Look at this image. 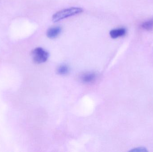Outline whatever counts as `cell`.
<instances>
[{
	"instance_id": "277c9868",
	"label": "cell",
	"mask_w": 153,
	"mask_h": 152,
	"mask_svg": "<svg viewBox=\"0 0 153 152\" xmlns=\"http://www.w3.org/2000/svg\"><path fill=\"white\" fill-rule=\"evenodd\" d=\"M126 33V29L124 28H120L115 29H112L110 32V35L111 38L113 39L118 38L119 37L123 36Z\"/></svg>"
},
{
	"instance_id": "6da1fadb",
	"label": "cell",
	"mask_w": 153,
	"mask_h": 152,
	"mask_svg": "<svg viewBox=\"0 0 153 152\" xmlns=\"http://www.w3.org/2000/svg\"><path fill=\"white\" fill-rule=\"evenodd\" d=\"M83 10L79 7H71L59 11L53 15L52 20L56 22L74 16L82 12Z\"/></svg>"
},
{
	"instance_id": "7a4b0ae2",
	"label": "cell",
	"mask_w": 153,
	"mask_h": 152,
	"mask_svg": "<svg viewBox=\"0 0 153 152\" xmlns=\"http://www.w3.org/2000/svg\"><path fill=\"white\" fill-rule=\"evenodd\" d=\"M32 54L33 60L38 64L45 62L49 56L48 53L41 47H37L34 49L32 51Z\"/></svg>"
},
{
	"instance_id": "5b68a950",
	"label": "cell",
	"mask_w": 153,
	"mask_h": 152,
	"mask_svg": "<svg viewBox=\"0 0 153 152\" xmlns=\"http://www.w3.org/2000/svg\"><path fill=\"white\" fill-rule=\"evenodd\" d=\"M62 28L60 27H54L47 30V36L50 39L56 38L61 34Z\"/></svg>"
},
{
	"instance_id": "8992f818",
	"label": "cell",
	"mask_w": 153,
	"mask_h": 152,
	"mask_svg": "<svg viewBox=\"0 0 153 152\" xmlns=\"http://www.w3.org/2000/svg\"><path fill=\"white\" fill-rule=\"evenodd\" d=\"M57 73L61 75H65L70 72V68L67 65H61L58 67L57 70Z\"/></svg>"
},
{
	"instance_id": "52a82bcc",
	"label": "cell",
	"mask_w": 153,
	"mask_h": 152,
	"mask_svg": "<svg viewBox=\"0 0 153 152\" xmlns=\"http://www.w3.org/2000/svg\"><path fill=\"white\" fill-rule=\"evenodd\" d=\"M142 27L144 29L151 30L153 29V19L145 21L142 24Z\"/></svg>"
},
{
	"instance_id": "3957f363",
	"label": "cell",
	"mask_w": 153,
	"mask_h": 152,
	"mask_svg": "<svg viewBox=\"0 0 153 152\" xmlns=\"http://www.w3.org/2000/svg\"><path fill=\"white\" fill-rule=\"evenodd\" d=\"M97 78V74L93 72H88L82 74L81 76V81L84 84L93 83Z\"/></svg>"
},
{
	"instance_id": "ba28073f",
	"label": "cell",
	"mask_w": 153,
	"mask_h": 152,
	"mask_svg": "<svg viewBox=\"0 0 153 152\" xmlns=\"http://www.w3.org/2000/svg\"><path fill=\"white\" fill-rule=\"evenodd\" d=\"M130 152H146L148 151L147 149L145 147H139L134 148L133 150H131Z\"/></svg>"
}]
</instances>
